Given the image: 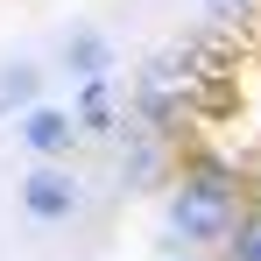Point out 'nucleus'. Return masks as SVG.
I'll list each match as a JSON object with an SVG mask.
<instances>
[{
  "instance_id": "9",
  "label": "nucleus",
  "mask_w": 261,
  "mask_h": 261,
  "mask_svg": "<svg viewBox=\"0 0 261 261\" xmlns=\"http://www.w3.org/2000/svg\"><path fill=\"white\" fill-rule=\"evenodd\" d=\"M170 261H205V254H191V247H176V254H170Z\"/></svg>"
},
{
  "instance_id": "8",
  "label": "nucleus",
  "mask_w": 261,
  "mask_h": 261,
  "mask_svg": "<svg viewBox=\"0 0 261 261\" xmlns=\"http://www.w3.org/2000/svg\"><path fill=\"white\" fill-rule=\"evenodd\" d=\"M247 14H254V0H205V21H219V29H233Z\"/></svg>"
},
{
  "instance_id": "3",
  "label": "nucleus",
  "mask_w": 261,
  "mask_h": 261,
  "mask_svg": "<svg viewBox=\"0 0 261 261\" xmlns=\"http://www.w3.org/2000/svg\"><path fill=\"white\" fill-rule=\"evenodd\" d=\"M21 141H29L36 163H71V148H78V120H71L64 106H29V113H21Z\"/></svg>"
},
{
  "instance_id": "5",
  "label": "nucleus",
  "mask_w": 261,
  "mask_h": 261,
  "mask_svg": "<svg viewBox=\"0 0 261 261\" xmlns=\"http://www.w3.org/2000/svg\"><path fill=\"white\" fill-rule=\"evenodd\" d=\"M7 106H21V113L43 106V71L36 64H0V113Z\"/></svg>"
},
{
  "instance_id": "2",
  "label": "nucleus",
  "mask_w": 261,
  "mask_h": 261,
  "mask_svg": "<svg viewBox=\"0 0 261 261\" xmlns=\"http://www.w3.org/2000/svg\"><path fill=\"white\" fill-rule=\"evenodd\" d=\"M21 212L43 219V226L78 219V176H71V163H36V170L21 176Z\"/></svg>"
},
{
  "instance_id": "6",
  "label": "nucleus",
  "mask_w": 261,
  "mask_h": 261,
  "mask_svg": "<svg viewBox=\"0 0 261 261\" xmlns=\"http://www.w3.org/2000/svg\"><path fill=\"white\" fill-rule=\"evenodd\" d=\"M71 120H78V127H106V120H113V78H85Z\"/></svg>"
},
{
  "instance_id": "1",
  "label": "nucleus",
  "mask_w": 261,
  "mask_h": 261,
  "mask_svg": "<svg viewBox=\"0 0 261 261\" xmlns=\"http://www.w3.org/2000/svg\"><path fill=\"white\" fill-rule=\"evenodd\" d=\"M233 219H240V184L226 163H198V170H184L170 184V233L198 254V247H212L233 233Z\"/></svg>"
},
{
  "instance_id": "7",
  "label": "nucleus",
  "mask_w": 261,
  "mask_h": 261,
  "mask_svg": "<svg viewBox=\"0 0 261 261\" xmlns=\"http://www.w3.org/2000/svg\"><path fill=\"white\" fill-rule=\"evenodd\" d=\"M226 261H261V205L233 219V233H226Z\"/></svg>"
},
{
  "instance_id": "4",
  "label": "nucleus",
  "mask_w": 261,
  "mask_h": 261,
  "mask_svg": "<svg viewBox=\"0 0 261 261\" xmlns=\"http://www.w3.org/2000/svg\"><path fill=\"white\" fill-rule=\"evenodd\" d=\"M64 64H71V78H113V43H106L99 29H71Z\"/></svg>"
}]
</instances>
